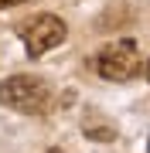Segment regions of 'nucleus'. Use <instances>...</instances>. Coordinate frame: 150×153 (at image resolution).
Here are the masks:
<instances>
[{"instance_id": "obj_1", "label": "nucleus", "mask_w": 150, "mask_h": 153, "mask_svg": "<svg viewBox=\"0 0 150 153\" xmlns=\"http://www.w3.org/2000/svg\"><path fill=\"white\" fill-rule=\"evenodd\" d=\"M0 102L10 105V109L24 112V116H45L55 102V92L45 78L34 75H14L0 85Z\"/></svg>"}, {"instance_id": "obj_2", "label": "nucleus", "mask_w": 150, "mask_h": 153, "mask_svg": "<svg viewBox=\"0 0 150 153\" xmlns=\"http://www.w3.org/2000/svg\"><path fill=\"white\" fill-rule=\"evenodd\" d=\"M89 68L96 71V75H102L106 82H126V78L140 75L143 58H140V51H137L133 41H116V44H106L99 55H92Z\"/></svg>"}, {"instance_id": "obj_3", "label": "nucleus", "mask_w": 150, "mask_h": 153, "mask_svg": "<svg viewBox=\"0 0 150 153\" xmlns=\"http://www.w3.org/2000/svg\"><path fill=\"white\" fill-rule=\"evenodd\" d=\"M17 34H21L28 55L31 58H41L45 51L58 48L68 31H65V24H61L55 14H38V17H31V21H24L21 27H17Z\"/></svg>"}, {"instance_id": "obj_4", "label": "nucleus", "mask_w": 150, "mask_h": 153, "mask_svg": "<svg viewBox=\"0 0 150 153\" xmlns=\"http://www.w3.org/2000/svg\"><path fill=\"white\" fill-rule=\"evenodd\" d=\"M0 4H7V7H14V4H28V0H0Z\"/></svg>"}, {"instance_id": "obj_5", "label": "nucleus", "mask_w": 150, "mask_h": 153, "mask_svg": "<svg viewBox=\"0 0 150 153\" xmlns=\"http://www.w3.org/2000/svg\"><path fill=\"white\" fill-rule=\"evenodd\" d=\"M140 71H147V78H150V58H147V65H143V68H140Z\"/></svg>"}, {"instance_id": "obj_6", "label": "nucleus", "mask_w": 150, "mask_h": 153, "mask_svg": "<svg viewBox=\"0 0 150 153\" xmlns=\"http://www.w3.org/2000/svg\"><path fill=\"white\" fill-rule=\"evenodd\" d=\"M48 153H61V150H48Z\"/></svg>"}]
</instances>
